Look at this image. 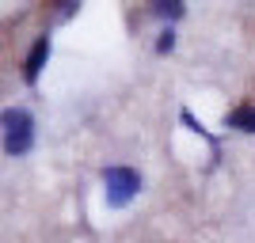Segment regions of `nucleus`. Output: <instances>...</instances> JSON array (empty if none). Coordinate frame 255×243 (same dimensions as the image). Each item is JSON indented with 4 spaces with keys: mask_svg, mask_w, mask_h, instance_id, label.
<instances>
[{
    "mask_svg": "<svg viewBox=\"0 0 255 243\" xmlns=\"http://www.w3.org/2000/svg\"><path fill=\"white\" fill-rule=\"evenodd\" d=\"M225 126L236 133H255V106H236L233 114L225 118Z\"/></svg>",
    "mask_w": 255,
    "mask_h": 243,
    "instance_id": "nucleus-4",
    "label": "nucleus"
},
{
    "mask_svg": "<svg viewBox=\"0 0 255 243\" xmlns=\"http://www.w3.org/2000/svg\"><path fill=\"white\" fill-rule=\"evenodd\" d=\"M50 50H53L50 34H42V38H38V42L31 46V53H27V65H23V80H27V84H34V80L42 76L46 61H50Z\"/></svg>",
    "mask_w": 255,
    "mask_h": 243,
    "instance_id": "nucleus-3",
    "label": "nucleus"
},
{
    "mask_svg": "<svg viewBox=\"0 0 255 243\" xmlns=\"http://www.w3.org/2000/svg\"><path fill=\"white\" fill-rule=\"evenodd\" d=\"M183 4L179 0H171V4H152V15H160V19H168V23H175V19H183Z\"/></svg>",
    "mask_w": 255,
    "mask_h": 243,
    "instance_id": "nucleus-5",
    "label": "nucleus"
},
{
    "mask_svg": "<svg viewBox=\"0 0 255 243\" xmlns=\"http://www.w3.org/2000/svg\"><path fill=\"white\" fill-rule=\"evenodd\" d=\"M0 141L8 156H27L34 148V118L23 106H8L0 110Z\"/></svg>",
    "mask_w": 255,
    "mask_h": 243,
    "instance_id": "nucleus-1",
    "label": "nucleus"
},
{
    "mask_svg": "<svg viewBox=\"0 0 255 243\" xmlns=\"http://www.w3.org/2000/svg\"><path fill=\"white\" fill-rule=\"evenodd\" d=\"M137 194H141V171L126 167V163L103 167V198L111 209H126Z\"/></svg>",
    "mask_w": 255,
    "mask_h": 243,
    "instance_id": "nucleus-2",
    "label": "nucleus"
},
{
    "mask_svg": "<svg viewBox=\"0 0 255 243\" xmlns=\"http://www.w3.org/2000/svg\"><path fill=\"white\" fill-rule=\"evenodd\" d=\"M175 50V31H171V27H164V31H160V38H156V53H171Z\"/></svg>",
    "mask_w": 255,
    "mask_h": 243,
    "instance_id": "nucleus-6",
    "label": "nucleus"
}]
</instances>
